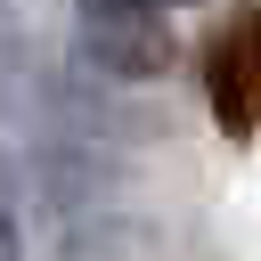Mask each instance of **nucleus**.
I'll return each mask as SVG.
<instances>
[{
  "label": "nucleus",
  "mask_w": 261,
  "mask_h": 261,
  "mask_svg": "<svg viewBox=\"0 0 261 261\" xmlns=\"http://www.w3.org/2000/svg\"><path fill=\"white\" fill-rule=\"evenodd\" d=\"M204 90L228 139H253V8H237L220 24V41L204 49Z\"/></svg>",
  "instance_id": "f257e3e1"
},
{
  "label": "nucleus",
  "mask_w": 261,
  "mask_h": 261,
  "mask_svg": "<svg viewBox=\"0 0 261 261\" xmlns=\"http://www.w3.org/2000/svg\"><path fill=\"white\" fill-rule=\"evenodd\" d=\"M179 0H82V16H171Z\"/></svg>",
  "instance_id": "f03ea898"
}]
</instances>
